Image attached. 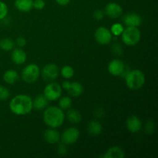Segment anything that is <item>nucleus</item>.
<instances>
[{"label": "nucleus", "mask_w": 158, "mask_h": 158, "mask_svg": "<svg viewBox=\"0 0 158 158\" xmlns=\"http://www.w3.org/2000/svg\"><path fill=\"white\" fill-rule=\"evenodd\" d=\"M9 109L15 115H26L32 110V98L26 94L15 96L9 103Z\"/></svg>", "instance_id": "nucleus-1"}, {"label": "nucleus", "mask_w": 158, "mask_h": 158, "mask_svg": "<svg viewBox=\"0 0 158 158\" xmlns=\"http://www.w3.org/2000/svg\"><path fill=\"white\" fill-rule=\"evenodd\" d=\"M64 112L58 106H52L46 108L43 113V121L48 127L56 128L62 126L65 120Z\"/></svg>", "instance_id": "nucleus-2"}, {"label": "nucleus", "mask_w": 158, "mask_h": 158, "mask_svg": "<svg viewBox=\"0 0 158 158\" xmlns=\"http://www.w3.org/2000/svg\"><path fill=\"white\" fill-rule=\"evenodd\" d=\"M145 75L140 69H133L129 71L125 77L127 86L132 90H137L144 85Z\"/></svg>", "instance_id": "nucleus-3"}, {"label": "nucleus", "mask_w": 158, "mask_h": 158, "mask_svg": "<svg viewBox=\"0 0 158 158\" xmlns=\"http://www.w3.org/2000/svg\"><path fill=\"white\" fill-rule=\"evenodd\" d=\"M121 39L123 43L128 46L137 45L141 39V32L137 27L127 26L123 29L121 33Z\"/></svg>", "instance_id": "nucleus-4"}, {"label": "nucleus", "mask_w": 158, "mask_h": 158, "mask_svg": "<svg viewBox=\"0 0 158 158\" xmlns=\"http://www.w3.org/2000/svg\"><path fill=\"white\" fill-rule=\"evenodd\" d=\"M40 76V69L35 63H31L25 66L22 72V78L27 83H33Z\"/></svg>", "instance_id": "nucleus-5"}, {"label": "nucleus", "mask_w": 158, "mask_h": 158, "mask_svg": "<svg viewBox=\"0 0 158 158\" xmlns=\"http://www.w3.org/2000/svg\"><path fill=\"white\" fill-rule=\"evenodd\" d=\"M62 94V86L56 83H50L44 88L43 95L49 101H56L59 100Z\"/></svg>", "instance_id": "nucleus-6"}, {"label": "nucleus", "mask_w": 158, "mask_h": 158, "mask_svg": "<svg viewBox=\"0 0 158 158\" xmlns=\"http://www.w3.org/2000/svg\"><path fill=\"white\" fill-rule=\"evenodd\" d=\"M80 137V131L76 127H69L65 130L60 136V140L66 145L77 143Z\"/></svg>", "instance_id": "nucleus-7"}, {"label": "nucleus", "mask_w": 158, "mask_h": 158, "mask_svg": "<svg viewBox=\"0 0 158 158\" xmlns=\"http://www.w3.org/2000/svg\"><path fill=\"white\" fill-rule=\"evenodd\" d=\"M60 74V69L55 63H49L43 67L42 77L46 82H52L56 80Z\"/></svg>", "instance_id": "nucleus-8"}, {"label": "nucleus", "mask_w": 158, "mask_h": 158, "mask_svg": "<svg viewBox=\"0 0 158 158\" xmlns=\"http://www.w3.org/2000/svg\"><path fill=\"white\" fill-rule=\"evenodd\" d=\"M62 87L67 90L69 96L73 97H78L83 93V85L78 82L64 81L62 83Z\"/></svg>", "instance_id": "nucleus-9"}, {"label": "nucleus", "mask_w": 158, "mask_h": 158, "mask_svg": "<svg viewBox=\"0 0 158 158\" xmlns=\"http://www.w3.org/2000/svg\"><path fill=\"white\" fill-rule=\"evenodd\" d=\"M112 35L110 30L103 26H100L98 29H97L94 33L96 41L100 45L109 44L112 40Z\"/></svg>", "instance_id": "nucleus-10"}, {"label": "nucleus", "mask_w": 158, "mask_h": 158, "mask_svg": "<svg viewBox=\"0 0 158 158\" xmlns=\"http://www.w3.org/2000/svg\"><path fill=\"white\" fill-rule=\"evenodd\" d=\"M108 72L110 74L115 77H118V76H121L123 73L124 72L125 66L123 61L120 60H111L108 64Z\"/></svg>", "instance_id": "nucleus-11"}, {"label": "nucleus", "mask_w": 158, "mask_h": 158, "mask_svg": "<svg viewBox=\"0 0 158 158\" xmlns=\"http://www.w3.org/2000/svg\"><path fill=\"white\" fill-rule=\"evenodd\" d=\"M104 13L110 18L117 19L121 16L123 13V8L117 3L110 2L105 7Z\"/></svg>", "instance_id": "nucleus-12"}, {"label": "nucleus", "mask_w": 158, "mask_h": 158, "mask_svg": "<svg viewBox=\"0 0 158 158\" xmlns=\"http://www.w3.org/2000/svg\"><path fill=\"white\" fill-rule=\"evenodd\" d=\"M126 126L130 132L134 134L140 131L142 127V122L137 116L132 115L128 117L127 120Z\"/></svg>", "instance_id": "nucleus-13"}, {"label": "nucleus", "mask_w": 158, "mask_h": 158, "mask_svg": "<svg viewBox=\"0 0 158 158\" xmlns=\"http://www.w3.org/2000/svg\"><path fill=\"white\" fill-rule=\"evenodd\" d=\"M142 18L139 14L135 12L126 14L123 17V23L127 26H134L138 27L142 23Z\"/></svg>", "instance_id": "nucleus-14"}, {"label": "nucleus", "mask_w": 158, "mask_h": 158, "mask_svg": "<svg viewBox=\"0 0 158 158\" xmlns=\"http://www.w3.org/2000/svg\"><path fill=\"white\" fill-rule=\"evenodd\" d=\"M43 137H44L45 140L48 143H50V144L58 143L60 140V133L52 127L45 131L44 134H43Z\"/></svg>", "instance_id": "nucleus-15"}, {"label": "nucleus", "mask_w": 158, "mask_h": 158, "mask_svg": "<svg viewBox=\"0 0 158 158\" xmlns=\"http://www.w3.org/2000/svg\"><path fill=\"white\" fill-rule=\"evenodd\" d=\"M12 62L16 65H22L26 62V53L23 49L18 48L15 49L12 52L11 55Z\"/></svg>", "instance_id": "nucleus-16"}, {"label": "nucleus", "mask_w": 158, "mask_h": 158, "mask_svg": "<svg viewBox=\"0 0 158 158\" xmlns=\"http://www.w3.org/2000/svg\"><path fill=\"white\" fill-rule=\"evenodd\" d=\"M49 100L46 99L43 94H39L35 97L32 100V109H35L36 110H43L46 109L48 106Z\"/></svg>", "instance_id": "nucleus-17"}, {"label": "nucleus", "mask_w": 158, "mask_h": 158, "mask_svg": "<svg viewBox=\"0 0 158 158\" xmlns=\"http://www.w3.org/2000/svg\"><path fill=\"white\" fill-rule=\"evenodd\" d=\"M15 6L20 12H28L33 8V0H15Z\"/></svg>", "instance_id": "nucleus-18"}, {"label": "nucleus", "mask_w": 158, "mask_h": 158, "mask_svg": "<svg viewBox=\"0 0 158 158\" xmlns=\"http://www.w3.org/2000/svg\"><path fill=\"white\" fill-rule=\"evenodd\" d=\"M124 157V151L118 146L110 148L103 156V157L104 158H123Z\"/></svg>", "instance_id": "nucleus-19"}, {"label": "nucleus", "mask_w": 158, "mask_h": 158, "mask_svg": "<svg viewBox=\"0 0 158 158\" xmlns=\"http://www.w3.org/2000/svg\"><path fill=\"white\" fill-rule=\"evenodd\" d=\"M103 131V126L97 120H92L88 123L87 131L91 136H99Z\"/></svg>", "instance_id": "nucleus-20"}, {"label": "nucleus", "mask_w": 158, "mask_h": 158, "mask_svg": "<svg viewBox=\"0 0 158 158\" xmlns=\"http://www.w3.org/2000/svg\"><path fill=\"white\" fill-rule=\"evenodd\" d=\"M67 120L72 123H79L82 120V115L80 111L75 109H68L66 113Z\"/></svg>", "instance_id": "nucleus-21"}, {"label": "nucleus", "mask_w": 158, "mask_h": 158, "mask_svg": "<svg viewBox=\"0 0 158 158\" xmlns=\"http://www.w3.org/2000/svg\"><path fill=\"white\" fill-rule=\"evenodd\" d=\"M19 74L14 69H9L3 74V80L8 84H14L18 80Z\"/></svg>", "instance_id": "nucleus-22"}, {"label": "nucleus", "mask_w": 158, "mask_h": 158, "mask_svg": "<svg viewBox=\"0 0 158 158\" xmlns=\"http://www.w3.org/2000/svg\"><path fill=\"white\" fill-rule=\"evenodd\" d=\"M14 45H15V43H14L13 40H11V39L6 38L0 40V49L4 51H9L12 49L14 47Z\"/></svg>", "instance_id": "nucleus-23"}, {"label": "nucleus", "mask_w": 158, "mask_h": 158, "mask_svg": "<svg viewBox=\"0 0 158 158\" xmlns=\"http://www.w3.org/2000/svg\"><path fill=\"white\" fill-rule=\"evenodd\" d=\"M60 74L63 78L69 80L74 76V69L72 66L66 65L62 68L60 70Z\"/></svg>", "instance_id": "nucleus-24"}, {"label": "nucleus", "mask_w": 158, "mask_h": 158, "mask_svg": "<svg viewBox=\"0 0 158 158\" xmlns=\"http://www.w3.org/2000/svg\"><path fill=\"white\" fill-rule=\"evenodd\" d=\"M72 99L69 97H63L60 98V102H59V106L60 109L63 110H66L69 109L72 106Z\"/></svg>", "instance_id": "nucleus-25"}, {"label": "nucleus", "mask_w": 158, "mask_h": 158, "mask_svg": "<svg viewBox=\"0 0 158 158\" xmlns=\"http://www.w3.org/2000/svg\"><path fill=\"white\" fill-rule=\"evenodd\" d=\"M123 26L120 23H115V24L112 25L110 28V32L112 35H120L123 31Z\"/></svg>", "instance_id": "nucleus-26"}, {"label": "nucleus", "mask_w": 158, "mask_h": 158, "mask_svg": "<svg viewBox=\"0 0 158 158\" xmlns=\"http://www.w3.org/2000/svg\"><path fill=\"white\" fill-rule=\"evenodd\" d=\"M10 96L9 90L5 86L0 85V100H6Z\"/></svg>", "instance_id": "nucleus-27"}, {"label": "nucleus", "mask_w": 158, "mask_h": 158, "mask_svg": "<svg viewBox=\"0 0 158 158\" xmlns=\"http://www.w3.org/2000/svg\"><path fill=\"white\" fill-rule=\"evenodd\" d=\"M8 14V7L3 2L0 1V20L6 18Z\"/></svg>", "instance_id": "nucleus-28"}, {"label": "nucleus", "mask_w": 158, "mask_h": 158, "mask_svg": "<svg viewBox=\"0 0 158 158\" xmlns=\"http://www.w3.org/2000/svg\"><path fill=\"white\" fill-rule=\"evenodd\" d=\"M57 153H58L59 155L60 156H64L66 155V153H67V148H66V144L63 143H60L57 145Z\"/></svg>", "instance_id": "nucleus-29"}, {"label": "nucleus", "mask_w": 158, "mask_h": 158, "mask_svg": "<svg viewBox=\"0 0 158 158\" xmlns=\"http://www.w3.org/2000/svg\"><path fill=\"white\" fill-rule=\"evenodd\" d=\"M154 127H155V124H154V120H148V123H146V126H145V131H146L148 134H151L154 132Z\"/></svg>", "instance_id": "nucleus-30"}, {"label": "nucleus", "mask_w": 158, "mask_h": 158, "mask_svg": "<svg viewBox=\"0 0 158 158\" xmlns=\"http://www.w3.org/2000/svg\"><path fill=\"white\" fill-rule=\"evenodd\" d=\"M46 3L44 0H35L33 1V8L36 10H42L45 8Z\"/></svg>", "instance_id": "nucleus-31"}, {"label": "nucleus", "mask_w": 158, "mask_h": 158, "mask_svg": "<svg viewBox=\"0 0 158 158\" xmlns=\"http://www.w3.org/2000/svg\"><path fill=\"white\" fill-rule=\"evenodd\" d=\"M93 16H94V19L97 20V21H100V20L103 19V17H104V12L103 10H101V9H97V10H96L94 12Z\"/></svg>", "instance_id": "nucleus-32"}, {"label": "nucleus", "mask_w": 158, "mask_h": 158, "mask_svg": "<svg viewBox=\"0 0 158 158\" xmlns=\"http://www.w3.org/2000/svg\"><path fill=\"white\" fill-rule=\"evenodd\" d=\"M113 52L114 54H117V55H122V52H123L122 46L119 44L114 45L113 46Z\"/></svg>", "instance_id": "nucleus-33"}, {"label": "nucleus", "mask_w": 158, "mask_h": 158, "mask_svg": "<svg viewBox=\"0 0 158 158\" xmlns=\"http://www.w3.org/2000/svg\"><path fill=\"white\" fill-rule=\"evenodd\" d=\"M16 44L19 47L23 48L26 45V40L23 36H19L16 40Z\"/></svg>", "instance_id": "nucleus-34"}, {"label": "nucleus", "mask_w": 158, "mask_h": 158, "mask_svg": "<svg viewBox=\"0 0 158 158\" xmlns=\"http://www.w3.org/2000/svg\"><path fill=\"white\" fill-rule=\"evenodd\" d=\"M95 112V116L97 117H102L103 116V110L102 108H97Z\"/></svg>", "instance_id": "nucleus-35"}, {"label": "nucleus", "mask_w": 158, "mask_h": 158, "mask_svg": "<svg viewBox=\"0 0 158 158\" xmlns=\"http://www.w3.org/2000/svg\"><path fill=\"white\" fill-rule=\"evenodd\" d=\"M55 1L60 6H67V5L69 3V2H70V0H55Z\"/></svg>", "instance_id": "nucleus-36"}]
</instances>
